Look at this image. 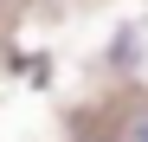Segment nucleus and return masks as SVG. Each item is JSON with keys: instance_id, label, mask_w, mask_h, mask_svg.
<instances>
[{"instance_id": "1", "label": "nucleus", "mask_w": 148, "mask_h": 142, "mask_svg": "<svg viewBox=\"0 0 148 142\" xmlns=\"http://www.w3.org/2000/svg\"><path fill=\"white\" fill-rule=\"evenodd\" d=\"M135 136H142V142H148V123H142V129H135Z\"/></svg>"}, {"instance_id": "2", "label": "nucleus", "mask_w": 148, "mask_h": 142, "mask_svg": "<svg viewBox=\"0 0 148 142\" xmlns=\"http://www.w3.org/2000/svg\"><path fill=\"white\" fill-rule=\"evenodd\" d=\"M97 142H110V136H97Z\"/></svg>"}]
</instances>
